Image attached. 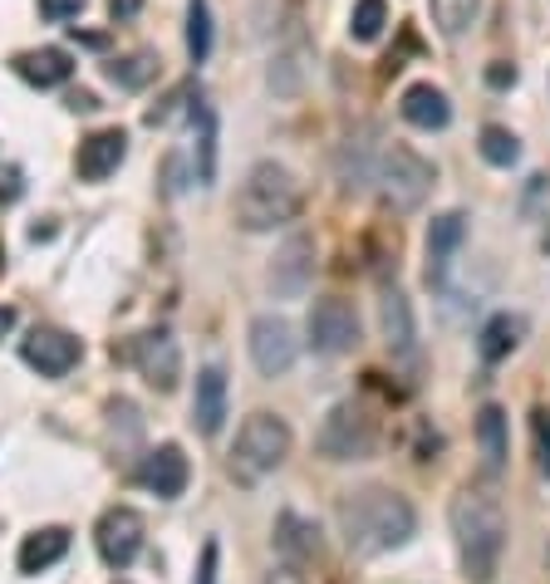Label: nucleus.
<instances>
[{
  "mask_svg": "<svg viewBox=\"0 0 550 584\" xmlns=\"http://www.w3.org/2000/svg\"><path fill=\"white\" fill-rule=\"evenodd\" d=\"M374 183H378V192H384V201L394 211H418L422 201H428L432 183H438V173H432L428 157L413 153L408 143H384L378 147Z\"/></svg>",
  "mask_w": 550,
  "mask_h": 584,
  "instance_id": "nucleus-5",
  "label": "nucleus"
},
{
  "mask_svg": "<svg viewBox=\"0 0 550 584\" xmlns=\"http://www.w3.org/2000/svg\"><path fill=\"white\" fill-rule=\"evenodd\" d=\"M187 476H193V466H187V452L177 448V442L153 448L143 456V466H138V486L163 496V502H177V496L187 492Z\"/></svg>",
  "mask_w": 550,
  "mask_h": 584,
  "instance_id": "nucleus-13",
  "label": "nucleus"
},
{
  "mask_svg": "<svg viewBox=\"0 0 550 584\" xmlns=\"http://www.w3.org/2000/svg\"><path fill=\"white\" fill-rule=\"evenodd\" d=\"M266 280H271L275 300H305V295H310V280H315V241L305 236V231L285 236V246L275 251Z\"/></svg>",
  "mask_w": 550,
  "mask_h": 584,
  "instance_id": "nucleus-10",
  "label": "nucleus"
},
{
  "mask_svg": "<svg viewBox=\"0 0 550 584\" xmlns=\"http://www.w3.org/2000/svg\"><path fill=\"white\" fill-rule=\"evenodd\" d=\"M462 241H468V217H462V211H442L428 227V285L448 280V265L458 256Z\"/></svg>",
  "mask_w": 550,
  "mask_h": 584,
  "instance_id": "nucleus-18",
  "label": "nucleus"
},
{
  "mask_svg": "<svg viewBox=\"0 0 550 584\" xmlns=\"http://www.w3.org/2000/svg\"><path fill=\"white\" fill-rule=\"evenodd\" d=\"M187 55H193V65H202L211 55V5L207 0H187Z\"/></svg>",
  "mask_w": 550,
  "mask_h": 584,
  "instance_id": "nucleus-30",
  "label": "nucleus"
},
{
  "mask_svg": "<svg viewBox=\"0 0 550 584\" xmlns=\"http://www.w3.org/2000/svg\"><path fill=\"white\" fill-rule=\"evenodd\" d=\"M290 422L275 418V412H251L237 432V448H231V476L241 482H261L275 466L290 456Z\"/></svg>",
  "mask_w": 550,
  "mask_h": 584,
  "instance_id": "nucleus-4",
  "label": "nucleus"
},
{
  "mask_svg": "<svg viewBox=\"0 0 550 584\" xmlns=\"http://www.w3.org/2000/svg\"><path fill=\"white\" fill-rule=\"evenodd\" d=\"M340 536L354 555H388L418 536V511L394 486H359L340 496Z\"/></svg>",
  "mask_w": 550,
  "mask_h": 584,
  "instance_id": "nucleus-1",
  "label": "nucleus"
},
{
  "mask_svg": "<svg viewBox=\"0 0 550 584\" xmlns=\"http://www.w3.org/2000/svg\"><path fill=\"white\" fill-rule=\"evenodd\" d=\"M109 74V84H119V89H147V84L157 79V55H147V49H138V55H123L113 59V65H103Z\"/></svg>",
  "mask_w": 550,
  "mask_h": 584,
  "instance_id": "nucleus-26",
  "label": "nucleus"
},
{
  "mask_svg": "<svg viewBox=\"0 0 550 584\" xmlns=\"http://www.w3.org/2000/svg\"><path fill=\"white\" fill-rule=\"evenodd\" d=\"M10 69H15L25 84H35V89H59V84H69L74 59H69V49L45 45V49H25V55H15Z\"/></svg>",
  "mask_w": 550,
  "mask_h": 584,
  "instance_id": "nucleus-19",
  "label": "nucleus"
},
{
  "mask_svg": "<svg viewBox=\"0 0 550 584\" xmlns=\"http://www.w3.org/2000/svg\"><path fill=\"white\" fill-rule=\"evenodd\" d=\"M398 109H404V119L422 133H438L452 123V103L438 84H413V89H404V103H398Z\"/></svg>",
  "mask_w": 550,
  "mask_h": 584,
  "instance_id": "nucleus-21",
  "label": "nucleus"
},
{
  "mask_svg": "<svg viewBox=\"0 0 550 584\" xmlns=\"http://www.w3.org/2000/svg\"><path fill=\"white\" fill-rule=\"evenodd\" d=\"M452 520V540H458L462 570H468L472 584H492L496 570H502L506 555V511L492 492H477V486H462L448 506Z\"/></svg>",
  "mask_w": 550,
  "mask_h": 584,
  "instance_id": "nucleus-2",
  "label": "nucleus"
},
{
  "mask_svg": "<svg viewBox=\"0 0 550 584\" xmlns=\"http://www.w3.org/2000/svg\"><path fill=\"white\" fill-rule=\"evenodd\" d=\"M388 25V0H354L349 10V40L354 45H374Z\"/></svg>",
  "mask_w": 550,
  "mask_h": 584,
  "instance_id": "nucleus-27",
  "label": "nucleus"
},
{
  "mask_svg": "<svg viewBox=\"0 0 550 584\" xmlns=\"http://www.w3.org/2000/svg\"><path fill=\"white\" fill-rule=\"evenodd\" d=\"M477 448H482V472L502 476L506 456H512V432H506V412L496 408V403H486L477 412Z\"/></svg>",
  "mask_w": 550,
  "mask_h": 584,
  "instance_id": "nucleus-23",
  "label": "nucleus"
},
{
  "mask_svg": "<svg viewBox=\"0 0 550 584\" xmlns=\"http://www.w3.org/2000/svg\"><path fill=\"white\" fill-rule=\"evenodd\" d=\"M531 432H536V452H541V472L550 476V412L546 408L531 412Z\"/></svg>",
  "mask_w": 550,
  "mask_h": 584,
  "instance_id": "nucleus-31",
  "label": "nucleus"
},
{
  "mask_svg": "<svg viewBox=\"0 0 550 584\" xmlns=\"http://www.w3.org/2000/svg\"><path fill=\"white\" fill-rule=\"evenodd\" d=\"M275 550L290 565H310V560H320V526L295 511H280L275 516Z\"/></svg>",
  "mask_w": 550,
  "mask_h": 584,
  "instance_id": "nucleus-20",
  "label": "nucleus"
},
{
  "mask_svg": "<svg viewBox=\"0 0 550 584\" xmlns=\"http://www.w3.org/2000/svg\"><path fill=\"white\" fill-rule=\"evenodd\" d=\"M541 251H546V256H550V227H546V236H541Z\"/></svg>",
  "mask_w": 550,
  "mask_h": 584,
  "instance_id": "nucleus-41",
  "label": "nucleus"
},
{
  "mask_svg": "<svg viewBox=\"0 0 550 584\" xmlns=\"http://www.w3.org/2000/svg\"><path fill=\"white\" fill-rule=\"evenodd\" d=\"M133 364L147 388L173 393L177 378H183V349H177V339L167 329H147V334L133 339Z\"/></svg>",
  "mask_w": 550,
  "mask_h": 584,
  "instance_id": "nucleus-11",
  "label": "nucleus"
},
{
  "mask_svg": "<svg viewBox=\"0 0 550 584\" xmlns=\"http://www.w3.org/2000/svg\"><path fill=\"white\" fill-rule=\"evenodd\" d=\"M305 334H310V349H315V354L340 359V354H354V349H359V334H364V329H359L354 305L340 300V295H324V300L310 305Z\"/></svg>",
  "mask_w": 550,
  "mask_h": 584,
  "instance_id": "nucleus-7",
  "label": "nucleus"
},
{
  "mask_svg": "<svg viewBox=\"0 0 550 584\" xmlns=\"http://www.w3.org/2000/svg\"><path fill=\"white\" fill-rule=\"evenodd\" d=\"M251 364L261 368L266 378H280L295 368V354H300V344H295V329L280 320V315H256L251 320Z\"/></svg>",
  "mask_w": 550,
  "mask_h": 584,
  "instance_id": "nucleus-9",
  "label": "nucleus"
},
{
  "mask_svg": "<svg viewBox=\"0 0 550 584\" xmlns=\"http://www.w3.org/2000/svg\"><path fill=\"white\" fill-rule=\"evenodd\" d=\"M477 147H482V157L492 167H516V163H521V137H516L512 129H502V123H486Z\"/></svg>",
  "mask_w": 550,
  "mask_h": 584,
  "instance_id": "nucleus-29",
  "label": "nucleus"
},
{
  "mask_svg": "<svg viewBox=\"0 0 550 584\" xmlns=\"http://www.w3.org/2000/svg\"><path fill=\"white\" fill-rule=\"evenodd\" d=\"M521 334H526V320H521V315H512V310L492 315V320L482 324V334H477V354L486 359V364H502V359L516 354Z\"/></svg>",
  "mask_w": 550,
  "mask_h": 584,
  "instance_id": "nucleus-25",
  "label": "nucleus"
},
{
  "mask_svg": "<svg viewBox=\"0 0 550 584\" xmlns=\"http://www.w3.org/2000/svg\"><path fill=\"white\" fill-rule=\"evenodd\" d=\"M378 320H384V344L388 354L398 359H413L418 354V324H413V305L398 285H388L384 300H378Z\"/></svg>",
  "mask_w": 550,
  "mask_h": 584,
  "instance_id": "nucleus-16",
  "label": "nucleus"
},
{
  "mask_svg": "<svg viewBox=\"0 0 550 584\" xmlns=\"http://www.w3.org/2000/svg\"><path fill=\"white\" fill-rule=\"evenodd\" d=\"M74 40H79L84 49H103V45H109V40H103V35H89V30H74Z\"/></svg>",
  "mask_w": 550,
  "mask_h": 584,
  "instance_id": "nucleus-39",
  "label": "nucleus"
},
{
  "mask_svg": "<svg viewBox=\"0 0 550 584\" xmlns=\"http://www.w3.org/2000/svg\"><path fill=\"white\" fill-rule=\"evenodd\" d=\"M378 442V428L369 418L364 403H334L324 412L320 432H315V448H320L324 462H364Z\"/></svg>",
  "mask_w": 550,
  "mask_h": 584,
  "instance_id": "nucleus-6",
  "label": "nucleus"
},
{
  "mask_svg": "<svg viewBox=\"0 0 550 584\" xmlns=\"http://www.w3.org/2000/svg\"><path fill=\"white\" fill-rule=\"evenodd\" d=\"M65 103H69V109H74V113H94V109H99V99H94V93H89V89H74V93H69V99H65Z\"/></svg>",
  "mask_w": 550,
  "mask_h": 584,
  "instance_id": "nucleus-37",
  "label": "nucleus"
},
{
  "mask_svg": "<svg viewBox=\"0 0 550 584\" xmlns=\"http://www.w3.org/2000/svg\"><path fill=\"white\" fill-rule=\"evenodd\" d=\"M486 84H492V89H512V84H516V65L492 59V65H486Z\"/></svg>",
  "mask_w": 550,
  "mask_h": 584,
  "instance_id": "nucleus-33",
  "label": "nucleus"
},
{
  "mask_svg": "<svg viewBox=\"0 0 550 584\" xmlns=\"http://www.w3.org/2000/svg\"><path fill=\"white\" fill-rule=\"evenodd\" d=\"M10 329H15V310H6V305H0V339H6Z\"/></svg>",
  "mask_w": 550,
  "mask_h": 584,
  "instance_id": "nucleus-40",
  "label": "nucleus"
},
{
  "mask_svg": "<svg viewBox=\"0 0 550 584\" xmlns=\"http://www.w3.org/2000/svg\"><path fill=\"white\" fill-rule=\"evenodd\" d=\"M84 5H89V0H40V15L55 20V25H65V20H74Z\"/></svg>",
  "mask_w": 550,
  "mask_h": 584,
  "instance_id": "nucleus-32",
  "label": "nucleus"
},
{
  "mask_svg": "<svg viewBox=\"0 0 550 584\" xmlns=\"http://www.w3.org/2000/svg\"><path fill=\"white\" fill-rule=\"evenodd\" d=\"M20 359L30 368H40L45 378H65L84 359V344L65 329H30V339H20Z\"/></svg>",
  "mask_w": 550,
  "mask_h": 584,
  "instance_id": "nucleus-12",
  "label": "nucleus"
},
{
  "mask_svg": "<svg viewBox=\"0 0 550 584\" xmlns=\"http://www.w3.org/2000/svg\"><path fill=\"white\" fill-rule=\"evenodd\" d=\"M138 10H143V0H109V15L113 20H133Z\"/></svg>",
  "mask_w": 550,
  "mask_h": 584,
  "instance_id": "nucleus-38",
  "label": "nucleus"
},
{
  "mask_svg": "<svg viewBox=\"0 0 550 584\" xmlns=\"http://www.w3.org/2000/svg\"><path fill=\"white\" fill-rule=\"evenodd\" d=\"M305 197L300 183L290 177V167L280 163H256L246 173L237 192V227L241 231H275V227H290L300 217Z\"/></svg>",
  "mask_w": 550,
  "mask_h": 584,
  "instance_id": "nucleus-3",
  "label": "nucleus"
},
{
  "mask_svg": "<svg viewBox=\"0 0 550 584\" xmlns=\"http://www.w3.org/2000/svg\"><path fill=\"white\" fill-rule=\"evenodd\" d=\"M187 129H193V183L211 187L217 183V113L202 99V89L187 103Z\"/></svg>",
  "mask_w": 550,
  "mask_h": 584,
  "instance_id": "nucleus-15",
  "label": "nucleus"
},
{
  "mask_svg": "<svg viewBox=\"0 0 550 584\" xmlns=\"http://www.w3.org/2000/svg\"><path fill=\"white\" fill-rule=\"evenodd\" d=\"M374 137V129H354L344 137L340 147V183L344 192H364L369 183H374V167H378V147L369 143Z\"/></svg>",
  "mask_w": 550,
  "mask_h": 584,
  "instance_id": "nucleus-22",
  "label": "nucleus"
},
{
  "mask_svg": "<svg viewBox=\"0 0 550 584\" xmlns=\"http://www.w3.org/2000/svg\"><path fill=\"white\" fill-rule=\"evenodd\" d=\"M123 157H129V133L99 129V133H89L79 143V153H74V173H79L84 183H103V177H113L123 167Z\"/></svg>",
  "mask_w": 550,
  "mask_h": 584,
  "instance_id": "nucleus-14",
  "label": "nucleus"
},
{
  "mask_svg": "<svg viewBox=\"0 0 550 584\" xmlns=\"http://www.w3.org/2000/svg\"><path fill=\"white\" fill-rule=\"evenodd\" d=\"M197 584H217V540L202 546V570H197Z\"/></svg>",
  "mask_w": 550,
  "mask_h": 584,
  "instance_id": "nucleus-34",
  "label": "nucleus"
},
{
  "mask_svg": "<svg viewBox=\"0 0 550 584\" xmlns=\"http://www.w3.org/2000/svg\"><path fill=\"white\" fill-rule=\"evenodd\" d=\"M143 536H147V526L133 506H113V511H103L99 526H94V546H99L109 570H129L138 560V550H143Z\"/></svg>",
  "mask_w": 550,
  "mask_h": 584,
  "instance_id": "nucleus-8",
  "label": "nucleus"
},
{
  "mask_svg": "<svg viewBox=\"0 0 550 584\" xmlns=\"http://www.w3.org/2000/svg\"><path fill=\"white\" fill-rule=\"evenodd\" d=\"M193 422L202 438H217L227 428V374L217 364H207L197 374V393H193Z\"/></svg>",
  "mask_w": 550,
  "mask_h": 584,
  "instance_id": "nucleus-17",
  "label": "nucleus"
},
{
  "mask_svg": "<svg viewBox=\"0 0 550 584\" xmlns=\"http://www.w3.org/2000/svg\"><path fill=\"white\" fill-rule=\"evenodd\" d=\"M65 555H69V530L65 526H45V530H35V536L20 540L15 565H20V575H40V570L59 565Z\"/></svg>",
  "mask_w": 550,
  "mask_h": 584,
  "instance_id": "nucleus-24",
  "label": "nucleus"
},
{
  "mask_svg": "<svg viewBox=\"0 0 550 584\" xmlns=\"http://www.w3.org/2000/svg\"><path fill=\"white\" fill-rule=\"evenodd\" d=\"M428 15L442 40H458V35H468L472 15H477V0H428Z\"/></svg>",
  "mask_w": 550,
  "mask_h": 584,
  "instance_id": "nucleus-28",
  "label": "nucleus"
},
{
  "mask_svg": "<svg viewBox=\"0 0 550 584\" xmlns=\"http://www.w3.org/2000/svg\"><path fill=\"white\" fill-rule=\"evenodd\" d=\"M20 197V167H6L0 173V201H15Z\"/></svg>",
  "mask_w": 550,
  "mask_h": 584,
  "instance_id": "nucleus-36",
  "label": "nucleus"
},
{
  "mask_svg": "<svg viewBox=\"0 0 550 584\" xmlns=\"http://www.w3.org/2000/svg\"><path fill=\"white\" fill-rule=\"evenodd\" d=\"M266 584H305V575H300V565H290V560H280V565L266 575Z\"/></svg>",
  "mask_w": 550,
  "mask_h": 584,
  "instance_id": "nucleus-35",
  "label": "nucleus"
}]
</instances>
